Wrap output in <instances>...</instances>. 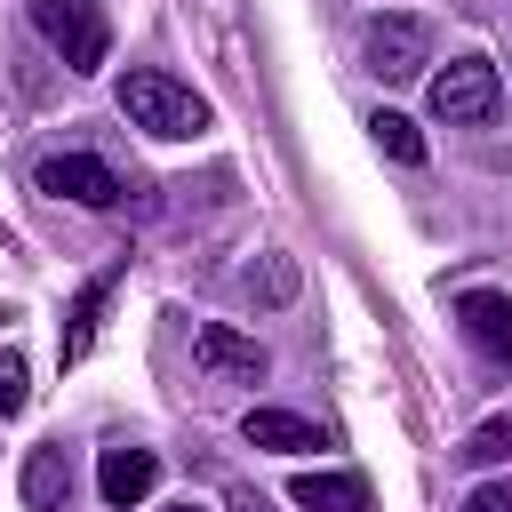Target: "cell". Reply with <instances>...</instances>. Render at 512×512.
Segmentation results:
<instances>
[{
    "mask_svg": "<svg viewBox=\"0 0 512 512\" xmlns=\"http://www.w3.org/2000/svg\"><path fill=\"white\" fill-rule=\"evenodd\" d=\"M112 104H120L128 128H144V136H168V144L208 136V96H200L192 80L160 72V64H128V72L112 80Z\"/></svg>",
    "mask_w": 512,
    "mask_h": 512,
    "instance_id": "6da1fadb",
    "label": "cell"
},
{
    "mask_svg": "<svg viewBox=\"0 0 512 512\" xmlns=\"http://www.w3.org/2000/svg\"><path fill=\"white\" fill-rule=\"evenodd\" d=\"M32 32L56 48L64 72H104L112 64V24L96 0H32Z\"/></svg>",
    "mask_w": 512,
    "mask_h": 512,
    "instance_id": "7a4b0ae2",
    "label": "cell"
},
{
    "mask_svg": "<svg viewBox=\"0 0 512 512\" xmlns=\"http://www.w3.org/2000/svg\"><path fill=\"white\" fill-rule=\"evenodd\" d=\"M504 112V72L488 64V56H448L440 72H432V120H448V128H488Z\"/></svg>",
    "mask_w": 512,
    "mask_h": 512,
    "instance_id": "3957f363",
    "label": "cell"
},
{
    "mask_svg": "<svg viewBox=\"0 0 512 512\" xmlns=\"http://www.w3.org/2000/svg\"><path fill=\"white\" fill-rule=\"evenodd\" d=\"M32 184H40L48 200H72V208H96V216L128 200L120 168H112V160H96V152H48V160L32 168Z\"/></svg>",
    "mask_w": 512,
    "mask_h": 512,
    "instance_id": "277c9868",
    "label": "cell"
},
{
    "mask_svg": "<svg viewBox=\"0 0 512 512\" xmlns=\"http://www.w3.org/2000/svg\"><path fill=\"white\" fill-rule=\"evenodd\" d=\"M360 64H368L384 88L416 80V72L432 64V24H424V16H376V24L360 32Z\"/></svg>",
    "mask_w": 512,
    "mask_h": 512,
    "instance_id": "5b68a950",
    "label": "cell"
},
{
    "mask_svg": "<svg viewBox=\"0 0 512 512\" xmlns=\"http://www.w3.org/2000/svg\"><path fill=\"white\" fill-rule=\"evenodd\" d=\"M192 360H200L216 384H264V368H272V352H264L256 336H240L232 320H200V328H192Z\"/></svg>",
    "mask_w": 512,
    "mask_h": 512,
    "instance_id": "8992f818",
    "label": "cell"
},
{
    "mask_svg": "<svg viewBox=\"0 0 512 512\" xmlns=\"http://www.w3.org/2000/svg\"><path fill=\"white\" fill-rule=\"evenodd\" d=\"M456 328L472 352H488L496 368H512V296L504 288H464L456 296Z\"/></svg>",
    "mask_w": 512,
    "mask_h": 512,
    "instance_id": "52a82bcc",
    "label": "cell"
},
{
    "mask_svg": "<svg viewBox=\"0 0 512 512\" xmlns=\"http://www.w3.org/2000/svg\"><path fill=\"white\" fill-rule=\"evenodd\" d=\"M96 488H104L112 512H128V504H144V496L160 488V456L136 448V440H112V448L96 456Z\"/></svg>",
    "mask_w": 512,
    "mask_h": 512,
    "instance_id": "ba28073f",
    "label": "cell"
},
{
    "mask_svg": "<svg viewBox=\"0 0 512 512\" xmlns=\"http://www.w3.org/2000/svg\"><path fill=\"white\" fill-rule=\"evenodd\" d=\"M112 288H120V264H112V272H96V280L72 296V312H64V336H56V360H64V368H80V360L96 352V328H104V304H112Z\"/></svg>",
    "mask_w": 512,
    "mask_h": 512,
    "instance_id": "9c48e42d",
    "label": "cell"
},
{
    "mask_svg": "<svg viewBox=\"0 0 512 512\" xmlns=\"http://www.w3.org/2000/svg\"><path fill=\"white\" fill-rule=\"evenodd\" d=\"M240 440L248 448H272V456H304V448H320V424H304L296 408H248L240 416Z\"/></svg>",
    "mask_w": 512,
    "mask_h": 512,
    "instance_id": "30bf717a",
    "label": "cell"
},
{
    "mask_svg": "<svg viewBox=\"0 0 512 512\" xmlns=\"http://www.w3.org/2000/svg\"><path fill=\"white\" fill-rule=\"evenodd\" d=\"M24 504L32 512H64L72 504V456H64V440H40L24 456Z\"/></svg>",
    "mask_w": 512,
    "mask_h": 512,
    "instance_id": "8fae6325",
    "label": "cell"
},
{
    "mask_svg": "<svg viewBox=\"0 0 512 512\" xmlns=\"http://www.w3.org/2000/svg\"><path fill=\"white\" fill-rule=\"evenodd\" d=\"M288 504L296 512H368V480L360 472H296Z\"/></svg>",
    "mask_w": 512,
    "mask_h": 512,
    "instance_id": "7c38bea8",
    "label": "cell"
},
{
    "mask_svg": "<svg viewBox=\"0 0 512 512\" xmlns=\"http://www.w3.org/2000/svg\"><path fill=\"white\" fill-rule=\"evenodd\" d=\"M368 136H376V152H384V160L424 168V136H416V120H408V112H376V120H368Z\"/></svg>",
    "mask_w": 512,
    "mask_h": 512,
    "instance_id": "4fadbf2b",
    "label": "cell"
},
{
    "mask_svg": "<svg viewBox=\"0 0 512 512\" xmlns=\"http://www.w3.org/2000/svg\"><path fill=\"white\" fill-rule=\"evenodd\" d=\"M464 464H512V416H488V424H472V440L456 448Z\"/></svg>",
    "mask_w": 512,
    "mask_h": 512,
    "instance_id": "5bb4252c",
    "label": "cell"
},
{
    "mask_svg": "<svg viewBox=\"0 0 512 512\" xmlns=\"http://www.w3.org/2000/svg\"><path fill=\"white\" fill-rule=\"evenodd\" d=\"M248 296L288 304V296H296V264H288V256H264V272H248Z\"/></svg>",
    "mask_w": 512,
    "mask_h": 512,
    "instance_id": "9a60e30c",
    "label": "cell"
},
{
    "mask_svg": "<svg viewBox=\"0 0 512 512\" xmlns=\"http://www.w3.org/2000/svg\"><path fill=\"white\" fill-rule=\"evenodd\" d=\"M24 400H32V384H24V352L0 344V416H24Z\"/></svg>",
    "mask_w": 512,
    "mask_h": 512,
    "instance_id": "2e32d148",
    "label": "cell"
},
{
    "mask_svg": "<svg viewBox=\"0 0 512 512\" xmlns=\"http://www.w3.org/2000/svg\"><path fill=\"white\" fill-rule=\"evenodd\" d=\"M456 512H512V480H480V488H472Z\"/></svg>",
    "mask_w": 512,
    "mask_h": 512,
    "instance_id": "e0dca14e",
    "label": "cell"
},
{
    "mask_svg": "<svg viewBox=\"0 0 512 512\" xmlns=\"http://www.w3.org/2000/svg\"><path fill=\"white\" fill-rule=\"evenodd\" d=\"M224 512H272V496H256V488H232V496H224Z\"/></svg>",
    "mask_w": 512,
    "mask_h": 512,
    "instance_id": "ac0fdd59",
    "label": "cell"
},
{
    "mask_svg": "<svg viewBox=\"0 0 512 512\" xmlns=\"http://www.w3.org/2000/svg\"><path fill=\"white\" fill-rule=\"evenodd\" d=\"M168 512H208V504H168Z\"/></svg>",
    "mask_w": 512,
    "mask_h": 512,
    "instance_id": "d6986e66",
    "label": "cell"
}]
</instances>
